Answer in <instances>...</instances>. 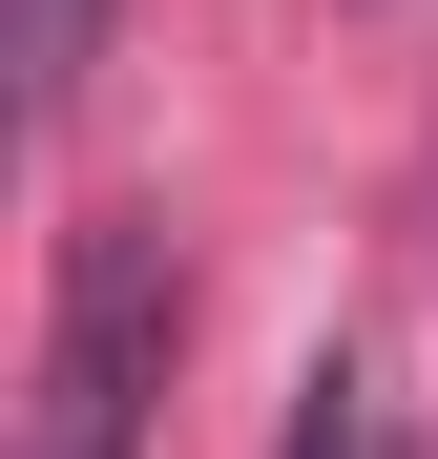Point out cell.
I'll list each match as a JSON object with an SVG mask.
<instances>
[{
	"label": "cell",
	"instance_id": "obj_2",
	"mask_svg": "<svg viewBox=\"0 0 438 459\" xmlns=\"http://www.w3.org/2000/svg\"><path fill=\"white\" fill-rule=\"evenodd\" d=\"M271 459H417V418H397V376H376V355H313Z\"/></svg>",
	"mask_w": 438,
	"mask_h": 459
},
{
	"label": "cell",
	"instance_id": "obj_1",
	"mask_svg": "<svg viewBox=\"0 0 438 459\" xmlns=\"http://www.w3.org/2000/svg\"><path fill=\"white\" fill-rule=\"evenodd\" d=\"M167 355H188V251H167L146 209H84V230H63V292H42V397H21V459H146Z\"/></svg>",
	"mask_w": 438,
	"mask_h": 459
},
{
	"label": "cell",
	"instance_id": "obj_3",
	"mask_svg": "<svg viewBox=\"0 0 438 459\" xmlns=\"http://www.w3.org/2000/svg\"><path fill=\"white\" fill-rule=\"evenodd\" d=\"M84 63H105V0H0V84H21V126L84 105Z\"/></svg>",
	"mask_w": 438,
	"mask_h": 459
}]
</instances>
